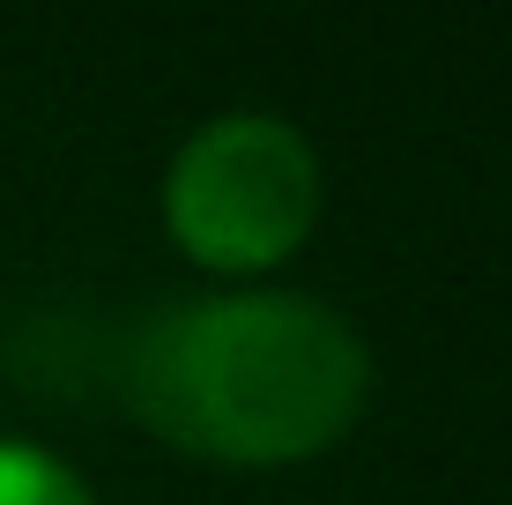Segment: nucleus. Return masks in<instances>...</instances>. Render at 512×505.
<instances>
[{
    "mask_svg": "<svg viewBox=\"0 0 512 505\" xmlns=\"http://www.w3.org/2000/svg\"><path fill=\"white\" fill-rule=\"evenodd\" d=\"M372 350L334 305L238 283L164 305L127 350V409L149 439L216 468H297L357 431Z\"/></svg>",
    "mask_w": 512,
    "mask_h": 505,
    "instance_id": "nucleus-1",
    "label": "nucleus"
},
{
    "mask_svg": "<svg viewBox=\"0 0 512 505\" xmlns=\"http://www.w3.org/2000/svg\"><path fill=\"white\" fill-rule=\"evenodd\" d=\"M320 149L282 112H216L164 164V238L201 275L253 283L305 253L320 223Z\"/></svg>",
    "mask_w": 512,
    "mask_h": 505,
    "instance_id": "nucleus-2",
    "label": "nucleus"
},
{
    "mask_svg": "<svg viewBox=\"0 0 512 505\" xmlns=\"http://www.w3.org/2000/svg\"><path fill=\"white\" fill-rule=\"evenodd\" d=\"M0 505H97L75 461L38 439H0Z\"/></svg>",
    "mask_w": 512,
    "mask_h": 505,
    "instance_id": "nucleus-3",
    "label": "nucleus"
}]
</instances>
